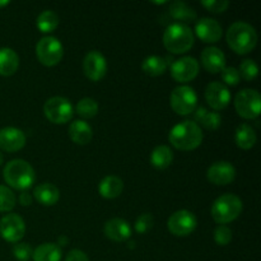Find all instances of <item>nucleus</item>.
Segmentation results:
<instances>
[{
    "mask_svg": "<svg viewBox=\"0 0 261 261\" xmlns=\"http://www.w3.org/2000/svg\"><path fill=\"white\" fill-rule=\"evenodd\" d=\"M69 137L75 144L86 145L92 140L93 132L88 122L84 120H75L69 126Z\"/></svg>",
    "mask_w": 261,
    "mask_h": 261,
    "instance_id": "nucleus-21",
    "label": "nucleus"
},
{
    "mask_svg": "<svg viewBox=\"0 0 261 261\" xmlns=\"http://www.w3.org/2000/svg\"><path fill=\"white\" fill-rule=\"evenodd\" d=\"M242 200L234 194L221 195L212 205V217L219 224H226L239 218L241 214Z\"/></svg>",
    "mask_w": 261,
    "mask_h": 261,
    "instance_id": "nucleus-5",
    "label": "nucleus"
},
{
    "mask_svg": "<svg viewBox=\"0 0 261 261\" xmlns=\"http://www.w3.org/2000/svg\"><path fill=\"white\" fill-rule=\"evenodd\" d=\"M195 33L203 42H218L222 37V25L212 18H201L195 24Z\"/></svg>",
    "mask_w": 261,
    "mask_h": 261,
    "instance_id": "nucleus-17",
    "label": "nucleus"
},
{
    "mask_svg": "<svg viewBox=\"0 0 261 261\" xmlns=\"http://www.w3.org/2000/svg\"><path fill=\"white\" fill-rule=\"evenodd\" d=\"M196 226H198V219L194 216L191 212L185 211H177L168 218L167 227L172 234L177 237H185L189 236L195 231Z\"/></svg>",
    "mask_w": 261,
    "mask_h": 261,
    "instance_id": "nucleus-10",
    "label": "nucleus"
},
{
    "mask_svg": "<svg viewBox=\"0 0 261 261\" xmlns=\"http://www.w3.org/2000/svg\"><path fill=\"white\" fill-rule=\"evenodd\" d=\"M234 107L237 114L247 120L259 117L261 111V97L256 89H242L234 98Z\"/></svg>",
    "mask_w": 261,
    "mask_h": 261,
    "instance_id": "nucleus-6",
    "label": "nucleus"
},
{
    "mask_svg": "<svg viewBox=\"0 0 261 261\" xmlns=\"http://www.w3.org/2000/svg\"><path fill=\"white\" fill-rule=\"evenodd\" d=\"M83 70L87 78L91 79V81H101L107 73L106 58H105L99 51H89V53L84 56Z\"/></svg>",
    "mask_w": 261,
    "mask_h": 261,
    "instance_id": "nucleus-12",
    "label": "nucleus"
},
{
    "mask_svg": "<svg viewBox=\"0 0 261 261\" xmlns=\"http://www.w3.org/2000/svg\"><path fill=\"white\" fill-rule=\"evenodd\" d=\"M36 24H37L38 30H40L41 32H53V31L59 25V15L56 14L55 12H53V10H43V12L40 13V15L37 17Z\"/></svg>",
    "mask_w": 261,
    "mask_h": 261,
    "instance_id": "nucleus-29",
    "label": "nucleus"
},
{
    "mask_svg": "<svg viewBox=\"0 0 261 261\" xmlns=\"http://www.w3.org/2000/svg\"><path fill=\"white\" fill-rule=\"evenodd\" d=\"M19 68V56L9 47L0 48V75L10 76Z\"/></svg>",
    "mask_w": 261,
    "mask_h": 261,
    "instance_id": "nucleus-22",
    "label": "nucleus"
},
{
    "mask_svg": "<svg viewBox=\"0 0 261 261\" xmlns=\"http://www.w3.org/2000/svg\"><path fill=\"white\" fill-rule=\"evenodd\" d=\"M35 198L40 204L45 206H51L56 204L60 198V191L53 184H41L35 189Z\"/></svg>",
    "mask_w": 261,
    "mask_h": 261,
    "instance_id": "nucleus-24",
    "label": "nucleus"
},
{
    "mask_svg": "<svg viewBox=\"0 0 261 261\" xmlns=\"http://www.w3.org/2000/svg\"><path fill=\"white\" fill-rule=\"evenodd\" d=\"M194 111H195V114H194V117H195L196 121L200 122V120L203 119V116L205 115L206 110L204 109V107H198V109H195Z\"/></svg>",
    "mask_w": 261,
    "mask_h": 261,
    "instance_id": "nucleus-41",
    "label": "nucleus"
},
{
    "mask_svg": "<svg viewBox=\"0 0 261 261\" xmlns=\"http://www.w3.org/2000/svg\"><path fill=\"white\" fill-rule=\"evenodd\" d=\"M205 99L216 111L226 109L231 101V92L221 82H212L205 88Z\"/></svg>",
    "mask_w": 261,
    "mask_h": 261,
    "instance_id": "nucleus-14",
    "label": "nucleus"
},
{
    "mask_svg": "<svg viewBox=\"0 0 261 261\" xmlns=\"http://www.w3.org/2000/svg\"><path fill=\"white\" fill-rule=\"evenodd\" d=\"M168 139L176 149L193 150L203 142V132L196 122L186 120L171 129Z\"/></svg>",
    "mask_w": 261,
    "mask_h": 261,
    "instance_id": "nucleus-1",
    "label": "nucleus"
},
{
    "mask_svg": "<svg viewBox=\"0 0 261 261\" xmlns=\"http://www.w3.org/2000/svg\"><path fill=\"white\" fill-rule=\"evenodd\" d=\"M201 5L213 13H223L229 7V2L227 0H203Z\"/></svg>",
    "mask_w": 261,
    "mask_h": 261,
    "instance_id": "nucleus-38",
    "label": "nucleus"
},
{
    "mask_svg": "<svg viewBox=\"0 0 261 261\" xmlns=\"http://www.w3.org/2000/svg\"><path fill=\"white\" fill-rule=\"evenodd\" d=\"M201 64L209 73H221L226 68V56L221 48L211 46L201 53Z\"/></svg>",
    "mask_w": 261,
    "mask_h": 261,
    "instance_id": "nucleus-18",
    "label": "nucleus"
},
{
    "mask_svg": "<svg viewBox=\"0 0 261 261\" xmlns=\"http://www.w3.org/2000/svg\"><path fill=\"white\" fill-rule=\"evenodd\" d=\"M5 182L17 190L32 188L36 180V172L32 166L23 160H13L7 163L3 171Z\"/></svg>",
    "mask_w": 261,
    "mask_h": 261,
    "instance_id": "nucleus-3",
    "label": "nucleus"
},
{
    "mask_svg": "<svg viewBox=\"0 0 261 261\" xmlns=\"http://www.w3.org/2000/svg\"><path fill=\"white\" fill-rule=\"evenodd\" d=\"M222 75V81L224 82L228 86H237L240 83V76L239 69L233 68V66H228V68H224L223 70L221 71Z\"/></svg>",
    "mask_w": 261,
    "mask_h": 261,
    "instance_id": "nucleus-36",
    "label": "nucleus"
},
{
    "mask_svg": "<svg viewBox=\"0 0 261 261\" xmlns=\"http://www.w3.org/2000/svg\"><path fill=\"white\" fill-rule=\"evenodd\" d=\"M43 114L53 124H66L73 117L74 109L65 97L55 96L48 98L43 105Z\"/></svg>",
    "mask_w": 261,
    "mask_h": 261,
    "instance_id": "nucleus-7",
    "label": "nucleus"
},
{
    "mask_svg": "<svg viewBox=\"0 0 261 261\" xmlns=\"http://www.w3.org/2000/svg\"><path fill=\"white\" fill-rule=\"evenodd\" d=\"M60 242H68V239H65V237H60Z\"/></svg>",
    "mask_w": 261,
    "mask_h": 261,
    "instance_id": "nucleus-43",
    "label": "nucleus"
},
{
    "mask_svg": "<svg viewBox=\"0 0 261 261\" xmlns=\"http://www.w3.org/2000/svg\"><path fill=\"white\" fill-rule=\"evenodd\" d=\"M199 73V61L191 56H185L178 60L173 61L171 65V75L176 82L186 83L190 82L198 75Z\"/></svg>",
    "mask_w": 261,
    "mask_h": 261,
    "instance_id": "nucleus-13",
    "label": "nucleus"
},
{
    "mask_svg": "<svg viewBox=\"0 0 261 261\" xmlns=\"http://www.w3.org/2000/svg\"><path fill=\"white\" fill-rule=\"evenodd\" d=\"M61 256H63V252H61L60 246L53 242L40 245L32 252L33 261H60Z\"/></svg>",
    "mask_w": 261,
    "mask_h": 261,
    "instance_id": "nucleus-25",
    "label": "nucleus"
},
{
    "mask_svg": "<svg viewBox=\"0 0 261 261\" xmlns=\"http://www.w3.org/2000/svg\"><path fill=\"white\" fill-rule=\"evenodd\" d=\"M234 142H236L237 147L241 149H251L256 144V133H255L254 127H251V125L249 124L240 125L236 129Z\"/></svg>",
    "mask_w": 261,
    "mask_h": 261,
    "instance_id": "nucleus-26",
    "label": "nucleus"
},
{
    "mask_svg": "<svg viewBox=\"0 0 261 261\" xmlns=\"http://www.w3.org/2000/svg\"><path fill=\"white\" fill-rule=\"evenodd\" d=\"M3 161H4V157H3L2 152H0V165H2V163H3Z\"/></svg>",
    "mask_w": 261,
    "mask_h": 261,
    "instance_id": "nucleus-44",
    "label": "nucleus"
},
{
    "mask_svg": "<svg viewBox=\"0 0 261 261\" xmlns=\"http://www.w3.org/2000/svg\"><path fill=\"white\" fill-rule=\"evenodd\" d=\"M153 224H154V218H153L152 214L144 213L138 217L137 222H135V231L138 233H145L149 229H152Z\"/></svg>",
    "mask_w": 261,
    "mask_h": 261,
    "instance_id": "nucleus-35",
    "label": "nucleus"
},
{
    "mask_svg": "<svg viewBox=\"0 0 261 261\" xmlns=\"http://www.w3.org/2000/svg\"><path fill=\"white\" fill-rule=\"evenodd\" d=\"M167 65L168 64H167V60H166V58L152 55L144 59V61H143L142 64V69L147 75L160 76L165 73L166 69H167Z\"/></svg>",
    "mask_w": 261,
    "mask_h": 261,
    "instance_id": "nucleus-28",
    "label": "nucleus"
},
{
    "mask_svg": "<svg viewBox=\"0 0 261 261\" xmlns=\"http://www.w3.org/2000/svg\"><path fill=\"white\" fill-rule=\"evenodd\" d=\"M8 4H9V2H8V0H3V2H0V8L7 7Z\"/></svg>",
    "mask_w": 261,
    "mask_h": 261,
    "instance_id": "nucleus-42",
    "label": "nucleus"
},
{
    "mask_svg": "<svg viewBox=\"0 0 261 261\" xmlns=\"http://www.w3.org/2000/svg\"><path fill=\"white\" fill-rule=\"evenodd\" d=\"M124 190V182L117 176H106L102 178V181L98 185V191L102 198L105 199H115L121 195Z\"/></svg>",
    "mask_w": 261,
    "mask_h": 261,
    "instance_id": "nucleus-23",
    "label": "nucleus"
},
{
    "mask_svg": "<svg viewBox=\"0 0 261 261\" xmlns=\"http://www.w3.org/2000/svg\"><path fill=\"white\" fill-rule=\"evenodd\" d=\"M32 249L28 244H15L13 246V255L19 261H28L32 257Z\"/></svg>",
    "mask_w": 261,
    "mask_h": 261,
    "instance_id": "nucleus-37",
    "label": "nucleus"
},
{
    "mask_svg": "<svg viewBox=\"0 0 261 261\" xmlns=\"http://www.w3.org/2000/svg\"><path fill=\"white\" fill-rule=\"evenodd\" d=\"M36 55L42 65L55 66L63 59L64 47L56 37L46 36L41 38L36 45Z\"/></svg>",
    "mask_w": 261,
    "mask_h": 261,
    "instance_id": "nucleus-8",
    "label": "nucleus"
},
{
    "mask_svg": "<svg viewBox=\"0 0 261 261\" xmlns=\"http://www.w3.org/2000/svg\"><path fill=\"white\" fill-rule=\"evenodd\" d=\"M105 234L107 239L115 242L126 241L132 236V228L130 224L122 218H112L105 224Z\"/></svg>",
    "mask_w": 261,
    "mask_h": 261,
    "instance_id": "nucleus-19",
    "label": "nucleus"
},
{
    "mask_svg": "<svg viewBox=\"0 0 261 261\" xmlns=\"http://www.w3.org/2000/svg\"><path fill=\"white\" fill-rule=\"evenodd\" d=\"M228 46L239 55L251 53L257 43V33L251 24L246 22H234L227 31Z\"/></svg>",
    "mask_w": 261,
    "mask_h": 261,
    "instance_id": "nucleus-2",
    "label": "nucleus"
},
{
    "mask_svg": "<svg viewBox=\"0 0 261 261\" xmlns=\"http://www.w3.org/2000/svg\"><path fill=\"white\" fill-rule=\"evenodd\" d=\"M165 47L172 54H185L193 47L194 33L188 24L172 23L163 33Z\"/></svg>",
    "mask_w": 261,
    "mask_h": 261,
    "instance_id": "nucleus-4",
    "label": "nucleus"
},
{
    "mask_svg": "<svg viewBox=\"0 0 261 261\" xmlns=\"http://www.w3.org/2000/svg\"><path fill=\"white\" fill-rule=\"evenodd\" d=\"M25 233V223L18 214H7L0 219V234L8 242H14L23 239Z\"/></svg>",
    "mask_w": 261,
    "mask_h": 261,
    "instance_id": "nucleus-11",
    "label": "nucleus"
},
{
    "mask_svg": "<svg viewBox=\"0 0 261 261\" xmlns=\"http://www.w3.org/2000/svg\"><path fill=\"white\" fill-rule=\"evenodd\" d=\"M170 103L176 114L186 116V115L193 114L194 110L196 109L198 96L191 87L180 86L173 89L172 93H171Z\"/></svg>",
    "mask_w": 261,
    "mask_h": 261,
    "instance_id": "nucleus-9",
    "label": "nucleus"
},
{
    "mask_svg": "<svg viewBox=\"0 0 261 261\" xmlns=\"http://www.w3.org/2000/svg\"><path fill=\"white\" fill-rule=\"evenodd\" d=\"M65 261H89V259L82 250L74 249L69 251V254L66 255Z\"/></svg>",
    "mask_w": 261,
    "mask_h": 261,
    "instance_id": "nucleus-39",
    "label": "nucleus"
},
{
    "mask_svg": "<svg viewBox=\"0 0 261 261\" xmlns=\"http://www.w3.org/2000/svg\"><path fill=\"white\" fill-rule=\"evenodd\" d=\"M15 206V195L9 188L0 185V212H10Z\"/></svg>",
    "mask_w": 261,
    "mask_h": 261,
    "instance_id": "nucleus-31",
    "label": "nucleus"
},
{
    "mask_svg": "<svg viewBox=\"0 0 261 261\" xmlns=\"http://www.w3.org/2000/svg\"><path fill=\"white\" fill-rule=\"evenodd\" d=\"M25 145V134L17 127H3L0 130V149L17 152Z\"/></svg>",
    "mask_w": 261,
    "mask_h": 261,
    "instance_id": "nucleus-16",
    "label": "nucleus"
},
{
    "mask_svg": "<svg viewBox=\"0 0 261 261\" xmlns=\"http://www.w3.org/2000/svg\"><path fill=\"white\" fill-rule=\"evenodd\" d=\"M173 153L167 145H158L150 154V163L157 170H165L172 163Z\"/></svg>",
    "mask_w": 261,
    "mask_h": 261,
    "instance_id": "nucleus-27",
    "label": "nucleus"
},
{
    "mask_svg": "<svg viewBox=\"0 0 261 261\" xmlns=\"http://www.w3.org/2000/svg\"><path fill=\"white\" fill-rule=\"evenodd\" d=\"M19 203L24 206L31 205V204H32V196H31L28 193H25V191H23V193L19 195Z\"/></svg>",
    "mask_w": 261,
    "mask_h": 261,
    "instance_id": "nucleus-40",
    "label": "nucleus"
},
{
    "mask_svg": "<svg viewBox=\"0 0 261 261\" xmlns=\"http://www.w3.org/2000/svg\"><path fill=\"white\" fill-rule=\"evenodd\" d=\"M206 177L214 185H228V184L233 182L234 177H236V168L233 167L232 163L219 161V162L213 163L208 168Z\"/></svg>",
    "mask_w": 261,
    "mask_h": 261,
    "instance_id": "nucleus-15",
    "label": "nucleus"
},
{
    "mask_svg": "<svg viewBox=\"0 0 261 261\" xmlns=\"http://www.w3.org/2000/svg\"><path fill=\"white\" fill-rule=\"evenodd\" d=\"M240 76L245 79V81H252L257 76V73H259V68H257L256 63L254 60H250V59H246V60L242 61L240 64L239 69Z\"/></svg>",
    "mask_w": 261,
    "mask_h": 261,
    "instance_id": "nucleus-32",
    "label": "nucleus"
},
{
    "mask_svg": "<svg viewBox=\"0 0 261 261\" xmlns=\"http://www.w3.org/2000/svg\"><path fill=\"white\" fill-rule=\"evenodd\" d=\"M168 15L172 19L177 20L176 23H182V24L194 22V20H196V17H198L194 8H191L186 3L180 2V0L171 3L170 8H168Z\"/></svg>",
    "mask_w": 261,
    "mask_h": 261,
    "instance_id": "nucleus-20",
    "label": "nucleus"
},
{
    "mask_svg": "<svg viewBox=\"0 0 261 261\" xmlns=\"http://www.w3.org/2000/svg\"><path fill=\"white\" fill-rule=\"evenodd\" d=\"M200 124L208 130H217L222 124V117L218 112H205L203 119L200 120Z\"/></svg>",
    "mask_w": 261,
    "mask_h": 261,
    "instance_id": "nucleus-34",
    "label": "nucleus"
},
{
    "mask_svg": "<svg viewBox=\"0 0 261 261\" xmlns=\"http://www.w3.org/2000/svg\"><path fill=\"white\" fill-rule=\"evenodd\" d=\"M75 111L83 119H92V117H94L98 114V103L93 98L86 97V98H82L76 103Z\"/></svg>",
    "mask_w": 261,
    "mask_h": 261,
    "instance_id": "nucleus-30",
    "label": "nucleus"
},
{
    "mask_svg": "<svg viewBox=\"0 0 261 261\" xmlns=\"http://www.w3.org/2000/svg\"><path fill=\"white\" fill-rule=\"evenodd\" d=\"M214 240L219 246H226L232 240V231L226 224H219L214 231Z\"/></svg>",
    "mask_w": 261,
    "mask_h": 261,
    "instance_id": "nucleus-33",
    "label": "nucleus"
}]
</instances>
